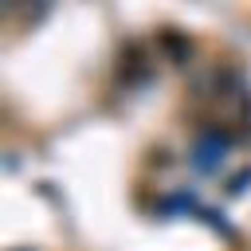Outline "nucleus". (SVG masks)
Returning <instances> with one entry per match:
<instances>
[]
</instances>
